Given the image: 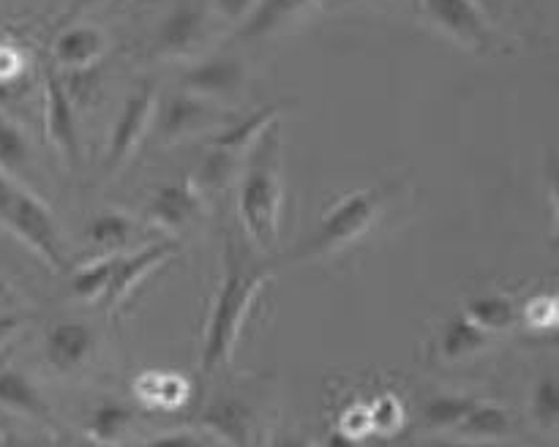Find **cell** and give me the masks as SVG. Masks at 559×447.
<instances>
[{
    "instance_id": "6da1fadb",
    "label": "cell",
    "mask_w": 559,
    "mask_h": 447,
    "mask_svg": "<svg viewBox=\"0 0 559 447\" xmlns=\"http://www.w3.org/2000/svg\"><path fill=\"white\" fill-rule=\"evenodd\" d=\"M273 267L254 262L233 234H227V249H224V278L213 300L211 316H207L205 338H202V374H213L222 365L229 363L233 349L238 343L243 322L249 316L251 305L260 298L262 287L271 281Z\"/></svg>"
},
{
    "instance_id": "7a4b0ae2",
    "label": "cell",
    "mask_w": 559,
    "mask_h": 447,
    "mask_svg": "<svg viewBox=\"0 0 559 447\" xmlns=\"http://www.w3.org/2000/svg\"><path fill=\"white\" fill-rule=\"evenodd\" d=\"M238 213L251 243L267 254L278 245L282 216V174H278V129L267 125L251 150L249 167L240 180Z\"/></svg>"
},
{
    "instance_id": "3957f363",
    "label": "cell",
    "mask_w": 559,
    "mask_h": 447,
    "mask_svg": "<svg viewBox=\"0 0 559 447\" xmlns=\"http://www.w3.org/2000/svg\"><path fill=\"white\" fill-rule=\"evenodd\" d=\"M382 191H355L344 196L342 202L331 207L320 218L314 232L306 240H300L298 249L293 251V259H311V256H325L338 249H347L349 243L364 238L374 224L377 210H380Z\"/></svg>"
},
{
    "instance_id": "277c9868",
    "label": "cell",
    "mask_w": 559,
    "mask_h": 447,
    "mask_svg": "<svg viewBox=\"0 0 559 447\" xmlns=\"http://www.w3.org/2000/svg\"><path fill=\"white\" fill-rule=\"evenodd\" d=\"M0 227L9 229L11 234L22 240L33 254L41 262H47L52 270H63L66 267V251L63 240H60L58 221L52 213L44 207V202L27 189L16 183L14 196L5 205L3 216H0Z\"/></svg>"
},
{
    "instance_id": "5b68a950",
    "label": "cell",
    "mask_w": 559,
    "mask_h": 447,
    "mask_svg": "<svg viewBox=\"0 0 559 447\" xmlns=\"http://www.w3.org/2000/svg\"><path fill=\"white\" fill-rule=\"evenodd\" d=\"M151 114L153 85L145 82V85H140L129 98H126L123 109H120L118 120H115L112 136H109L107 153H104V167H107V172H115V169L131 156V150L140 145L142 134H145L147 123H151Z\"/></svg>"
},
{
    "instance_id": "8992f818",
    "label": "cell",
    "mask_w": 559,
    "mask_h": 447,
    "mask_svg": "<svg viewBox=\"0 0 559 447\" xmlns=\"http://www.w3.org/2000/svg\"><path fill=\"white\" fill-rule=\"evenodd\" d=\"M429 20L467 49L489 47V25L473 0H424Z\"/></svg>"
},
{
    "instance_id": "52a82bcc",
    "label": "cell",
    "mask_w": 559,
    "mask_h": 447,
    "mask_svg": "<svg viewBox=\"0 0 559 447\" xmlns=\"http://www.w3.org/2000/svg\"><path fill=\"white\" fill-rule=\"evenodd\" d=\"M44 93H47V136L58 147L60 156L76 167L80 161V131H76L74 104L66 93L63 80L55 71H47L44 76Z\"/></svg>"
},
{
    "instance_id": "ba28073f",
    "label": "cell",
    "mask_w": 559,
    "mask_h": 447,
    "mask_svg": "<svg viewBox=\"0 0 559 447\" xmlns=\"http://www.w3.org/2000/svg\"><path fill=\"white\" fill-rule=\"evenodd\" d=\"M175 254H178V243L175 240H162V243L145 245V249H140L131 256H118V262L112 267V276H109L107 292H104L107 303L118 305L136 283L145 281L158 265H164Z\"/></svg>"
},
{
    "instance_id": "9c48e42d",
    "label": "cell",
    "mask_w": 559,
    "mask_h": 447,
    "mask_svg": "<svg viewBox=\"0 0 559 447\" xmlns=\"http://www.w3.org/2000/svg\"><path fill=\"white\" fill-rule=\"evenodd\" d=\"M246 80V65L233 55H216L191 65L183 74V87L202 98L235 96Z\"/></svg>"
},
{
    "instance_id": "30bf717a",
    "label": "cell",
    "mask_w": 559,
    "mask_h": 447,
    "mask_svg": "<svg viewBox=\"0 0 559 447\" xmlns=\"http://www.w3.org/2000/svg\"><path fill=\"white\" fill-rule=\"evenodd\" d=\"M205 27V11L200 0H178L158 25L156 47L162 55H186L200 44Z\"/></svg>"
},
{
    "instance_id": "8fae6325",
    "label": "cell",
    "mask_w": 559,
    "mask_h": 447,
    "mask_svg": "<svg viewBox=\"0 0 559 447\" xmlns=\"http://www.w3.org/2000/svg\"><path fill=\"white\" fill-rule=\"evenodd\" d=\"M213 112L216 109L211 107L207 98L194 96L189 90L175 93L158 109V134H162L164 142H175L205 125L207 120H213Z\"/></svg>"
},
{
    "instance_id": "7c38bea8",
    "label": "cell",
    "mask_w": 559,
    "mask_h": 447,
    "mask_svg": "<svg viewBox=\"0 0 559 447\" xmlns=\"http://www.w3.org/2000/svg\"><path fill=\"white\" fill-rule=\"evenodd\" d=\"M200 420L229 447H254V414L238 398H218Z\"/></svg>"
},
{
    "instance_id": "4fadbf2b",
    "label": "cell",
    "mask_w": 559,
    "mask_h": 447,
    "mask_svg": "<svg viewBox=\"0 0 559 447\" xmlns=\"http://www.w3.org/2000/svg\"><path fill=\"white\" fill-rule=\"evenodd\" d=\"M96 349L93 330L82 322H58L47 336V360L58 371H74Z\"/></svg>"
},
{
    "instance_id": "5bb4252c",
    "label": "cell",
    "mask_w": 559,
    "mask_h": 447,
    "mask_svg": "<svg viewBox=\"0 0 559 447\" xmlns=\"http://www.w3.org/2000/svg\"><path fill=\"white\" fill-rule=\"evenodd\" d=\"M200 213V196L189 183H167L153 194L147 218L156 227L180 229Z\"/></svg>"
},
{
    "instance_id": "9a60e30c",
    "label": "cell",
    "mask_w": 559,
    "mask_h": 447,
    "mask_svg": "<svg viewBox=\"0 0 559 447\" xmlns=\"http://www.w3.org/2000/svg\"><path fill=\"white\" fill-rule=\"evenodd\" d=\"M104 47H107V41H104V33L98 27H69L58 36L52 52L63 69L76 71L91 69L104 55Z\"/></svg>"
},
{
    "instance_id": "2e32d148",
    "label": "cell",
    "mask_w": 559,
    "mask_h": 447,
    "mask_svg": "<svg viewBox=\"0 0 559 447\" xmlns=\"http://www.w3.org/2000/svg\"><path fill=\"white\" fill-rule=\"evenodd\" d=\"M0 407L11 409V412L27 414V418H36V420L52 418L47 403H44L41 392L36 390V385H33L22 371H14V369L0 371Z\"/></svg>"
},
{
    "instance_id": "e0dca14e",
    "label": "cell",
    "mask_w": 559,
    "mask_h": 447,
    "mask_svg": "<svg viewBox=\"0 0 559 447\" xmlns=\"http://www.w3.org/2000/svg\"><path fill=\"white\" fill-rule=\"evenodd\" d=\"M489 343V333L480 330L467 314H456L445 322L440 336V352L445 360H462L480 352Z\"/></svg>"
},
{
    "instance_id": "ac0fdd59",
    "label": "cell",
    "mask_w": 559,
    "mask_h": 447,
    "mask_svg": "<svg viewBox=\"0 0 559 447\" xmlns=\"http://www.w3.org/2000/svg\"><path fill=\"white\" fill-rule=\"evenodd\" d=\"M317 3V0H262L257 9H251L249 20H246L240 36L243 38H260L282 27L284 22L293 20L295 14L306 9V5Z\"/></svg>"
},
{
    "instance_id": "d6986e66",
    "label": "cell",
    "mask_w": 559,
    "mask_h": 447,
    "mask_svg": "<svg viewBox=\"0 0 559 447\" xmlns=\"http://www.w3.org/2000/svg\"><path fill=\"white\" fill-rule=\"evenodd\" d=\"M276 114H278L276 104L257 109V112H251L249 118L238 120L235 125L224 129L222 134L213 136L211 147H216V150H224V153H233V156H235V153L243 150L249 142L260 140V134L267 129V125L273 123V120H276Z\"/></svg>"
},
{
    "instance_id": "ffe728a7",
    "label": "cell",
    "mask_w": 559,
    "mask_h": 447,
    "mask_svg": "<svg viewBox=\"0 0 559 447\" xmlns=\"http://www.w3.org/2000/svg\"><path fill=\"white\" fill-rule=\"evenodd\" d=\"M511 412L497 403H475L467 418L456 425L467 439H502L511 431Z\"/></svg>"
},
{
    "instance_id": "44dd1931",
    "label": "cell",
    "mask_w": 559,
    "mask_h": 447,
    "mask_svg": "<svg viewBox=\"0 0 559 447\" xmlns=\"http://www.w3.org/2000/svg\"><path fill=\"white\" fill-rule=\"evenodd\" d=\"M467 316L486 333L508 330L516 322V303L506 294H478L467 303Z\"/></svg>"
},
{
    "instance_id": "7402d4cb",
    "label": "cell",
    "mask_w": 559,
    "mask_h": 447,
    "mask_svg": "<svg viewBox=\"0 0 559 447\" xmlns=\"http://www.w3.org/2000/svg\"><path fill=\"white\" fill-rule=\"evenodd\" d=\"M131 420H134V412H131L126 403L104 401L93 409L91 423H87V434H91V439H96L98 445H115V442H120V436L126 434Z\"/></svg>"
},
{
    "instance_id": "603a6c76",
    "label": "cell",
    "mask_w": 559,
    "mask_h": 447,
    "mask_svg": "<svg viewBox=\"0 0 559 447\" xmlns=\"http://www.w3.org/2000/svg\"><path fill=\"white\" fill-rule=\"evenodd\" d=\"M475 403L478 398L473 396H437L424 407V423L429 428H456Z\"/></svg>"
},
{
    "instance_id": "cb8c5ba5",
    "label": "cell",
    "mask_w": 559,
    "mask_h": 447,
    "mask_svg": "<svg viewBox=\"0 0 559 447\" xmlns=\"http://www.w3.org/2000/svg\"><path fill=\"white\" fill-rule=\"evenodd\" d=\"M131 232H134V224H131L129 216L123 213H102L91 221L87 227V238H91L93 245L104 251H115L120 245L129 243Z\"/></svg>"
},
{
    "instance_id": "d4e9b609",
    "label": "cell",
    "mask_w": 559,
    "mask_h": 447,
    "mask_svg": "<svg viewBox=\"0 0 559 447\" xmlns=\"http://www.w3.org/2000/svg\"><path fill=\"white\" fill-rule=\"evenodd\" d=\"M118 262V254H107L102 259L91 262V265L80 267L71 278V289L80 300H96L107 292L109 276H112V267Z\"/></svg>"
},
{
    "instance_id": "484cf974",
    "label": "cell",
    "mask_w": 559,
    "mask_h": 447,
    "mask_svg": "<svg viewBox=\"0 0 559 447\" xmlns=\"http://www.w3.org/2000/svg\"><path fill=\"white\" fill-rule=\"evenodd\" d=\"M27 158H31V145H27L20 125L0 118V169L11 174L25 167Z\"/></svg>"
},
{
    "instance_id": "4316f807",
    "label": "cell",
    "mask_w": 559,
    "mask_h": 447,
    "mask_svg": "<svg viewBox=\"0 0 559 447\" xmlns=\"http://www.w3.org/2000/svg\"><path fill=\"white\" fill-rule=\"evenodd\" d=\"M533 414L544 428H555L559 420V385L555 376H544L533 392Z\"/></svg>"
},
{
    "instance_id": "83f0119b",
    "label": "cell",
    "mask_w": 559,
    "mask_h": 447,
    "mask_svg": "<svg viewBox=\"0 0 559 447\" xmlns=\"http://www.w3.org/2000/svg\"><path fill=\"white\" fill-rule=\"evenodd\" d=\"M369 412L377 434H393L404 425V403L393 392H385L374 403H369Z\"/></svg>"
},
{
    "instance_id": "f1b7e54d",
    "label": "cell",
    "mask_w": 559,
    "mask_h": 447,
    "mask_svg": "<svg viewBox=\"0 0 559 447\" xmlns=\"http://www.w3.org/2000/svg\"><path fill=\"white\" fill-rule=\"evenodd\" d=\"M191 396V385L186 376L180 374H164L158 376V398H156V407H183Z\"/></svg>"
},
{
    "instance_id": "f546056e",
    "label": "cell",
    "mask_w": 559,
    "mask_h": 447,
    "mask_svg": "<svg viewBox=\"0 0 559 447\" xmlns=\"http://www.w3.org/2000/svg\"><path fill=\"white\" fill-rule=\"evenodd\" d=\"M342 434H347L349 439L360 442L369 434H374V425H371V412L369 403H349L342 414V425H338Z\"/></svg>"
},
{
    "instance_id": "4dcf8cb0",
    "label": "cell",
    "mask_w": 559,
    "mask_h": 447,
    "mask_svg": "<svg viewBox=\"0 0 559 447\" xmlns=\"http://www.w3.org/2000/svg\"><path fill=\"white\" fill-rule=\"evenodd\" d=\"M524 319L535 330H549V327L557 325V300L549 298V294L533 298L527 303V309H524Z\"/></svg>"
},
{
    "instance_id": "1f68e13d",
    "label": "cell",
    "mask_w": 559,
    "mask_h": 447,
    "mask_svg": "<svg viewBox=\"0 0 559 447\" xmlns=\"http://www.w3.org/2000/svg\"><path fill=\"white\" fill-rule=\"evenodd\" d=\"M233 164H235L233 153H224L213 147V153L205 158V164H202V172H200L202 183L205 185L227 183L229 174H233Z\"/></svg>"
},
{
    "instance_id": "d6a6232c",
    "label": "cell",
    "mask_w": 559,
    "mask_h": 447,
    "mask_svg": "<svg viewBox=\"0 0 559 447\" xmlns=\"http://www.w3.org/2000/svg\"><path fill=\"white\" fill-rule=\"evenodd\" d=\"M66 85V93H69L71 104H87L91 101V96L96 93L98 87V74L96 69H76L71 71V80L63 82Z\"/></svg>"
},
{
    "instance_id": "836d02e7",
    "label": "cell",
    "mask_w": 559,
    "mask_h": 447,
    "mask_svg": "<svg viewBox=\"0 0 559 447\" xmlns=\"http://www.w3.org/2000/svg\"><path fill=\"white\" fill-rule=\"evenodd\" d=\"M142 447H207V445L197 434H189V431H173V434L153 436V439L145 442Z\"/></svg>"
},
{
    "instance_id": "e575fe53",
    "label": "cell",
    "mask_w": 559,
    "mask_h": 447,
    "mask_svg": "<svg viewBox=\"0 0 559 447\" xmlns=\"http://www.w3.org/2000/svg\"><path fill=\"white\" fill-rule=\"evenodd\" d=\"M158 376H162V371H145V374L136 376L134 392H136V398H140V401L153 403V407H156V398H158Z\"/></svg>"
},
{
    "instance_id": "d590c367",
    "label": "cell",
    "mask_w": 559,
    "mask_h": 447,
    "mask_svg": "<svg viewBox=\"0 0 559 447\" xmlns=\"http://www.w3.org/2000/svg\"><path fill=\"white\" fill-rule=\"evenodd\" d=\"M213 5H216L218 14H224L227 20H243V16L251 14V9H254V0H213Z\"/></svg>"
},
{
    "instance_id": "8d00e7d4",
    "label": "cell",
    "mask_w": 559,
    "mask_h": 447,
    "mask_svg": "<svg viewBox=\"0 0 559 447\" xmlns=\"http://www.w3.org/2000/svg\"><path fill=\"white\" fill-rule=\"evenodd\" d=\"M22 319L16 314H11V311H0V343L5 341V338L14 336L16 330H20Z\"/></svg>"
},
{
    "instance_id": "74e56055",
    "label": "cell",
    "mask_w": 559,
    "mask_h": 447,
    "mask_svg": "<svg viewBox=\"0 0 559 447\" xmlns=\"http://www.w3.org/2000/svg\"><path fill=\"white\" fill-rule=\"evenodd\" d=\"M14 189H16V183L11 180V174L0 169V216H3L5 205H9L11 196H14Z\"/></svg>"
},
{
    "instance_id": "f35d334b",
    "label": "cell",
    "mask_w": 559,
    "mask_h": 447,
    "mask_svg": "<svg viewBox=\"0 0 559 447\" xmlns=\"http://www.w3.org/2000/svg\"><path fill=\"white\" fill-rule=\"evenodd\" d=\"M322 447H358V442L349 439L347 434H342V431H331V434L325 436V442H322Z\"/></svg>"
},
{
    "instance_id": "ab89813d",
    "label": "cell",
    "mask_w": 559,
    "mask_h": 447,
    "mask_svg": "<svg viewBox=\"0 0 559 447\" xmlns=\"http://www.w3.org/2000/svg\"><path fill=\"white\" fill-rule=\"evenodd\" d=\"M271 447H309V442H306L304 436H298V434H282V436H276V439H273Z\"/></svg>"
},
{
    "instance_id": "60d3db41",
    "label": "cell",
    "mask_w": 559,
    "mask_h": 447,
    "mask_svg": "<svg viewBox=\"0 0 559 447\" xmlns=\"http://www.w3.org/2000/svg\"><path fill=\"white\" fill-rule=\"evenodd\" d=\"M435 447H502V445L491 439H469V442H440V445Z\"/></svg>"
},
{
    "instance_id": "b9f144b4",
    "label": "cell",
    "mask_w": 559,
    "mask_h": 447,
    "mask_svg": "<svg viewBox=\"0 0 559 447\" xmlns=\"http://www.w3.org/2000/svg\"><path fill=\"white\" fill-rule=\"evenodd\" d=\"M96 0H71V14H76V11L87 9V5H93Z\"/></svg>"
},
{
    "instance_id": "7bdbcfd3",
    "label": "cell",
    "mask_w": 559,
    "mask_h": 447,
    "mask_svg": "<svg viewBox=\"0 0 559 447\" xmlns=\"http://www.w3.org/2000/svg\"><path fill=\"white\" fill-rule=\"evenodd\" d=\"M473 3H475V5H478V9H480V11H484V9L495 11V9H497V0H473Z\"/></svg>"
}]
</instances>
